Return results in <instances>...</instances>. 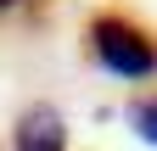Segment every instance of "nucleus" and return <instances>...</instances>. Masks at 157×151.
Masks as SVG:
<instances>
[{"mask_svg": "<svg viewBox=\"0 0 157 151\" xmlns=\"http://www.w3.org/2000/svg\"><path fill=\"white\" fill-rule=\"evenodd\" d=\"M84 39H90L95 67H107L112 79H124V84L157 79V39L140 23H129V17H118V11H101V17H90Z\"/></svg>", "mask_w": 157, "mask_h": 151, "instance_id": "obj_1", "label": "nucleus"}, {"mask_svg": "<svg viewBox=\"0 0 157 151\" xmlns=\"http://www.w3.org/2000/svg\"><path fill=\"white\" fill-rule=\"evenodd\" d=\"M11 151H67V118L51 101H34L11 129Z\"/></svg>", "mask_w": 157, "mask_h": 151, "instance_id": "obj_2", "label": "nucleus"}, {"mask_svg": "<svg viewBox=\"0 0 157 151\" xmlns=\"http://www.w3.org/2000/svg\"><path fill=\"white\" fill-rule=\"evenodd\" d=\"M129 129H135L146 145H157V95H140V101L129 106Z\"/></svg>", "mask_w": 157, "mask_h": 151, "instance_id": "obj_3", "label": "nucleus"}, {"mask_svg": "<svg viewBox=\"0 0 157 151\" xmlns=\"http://www.w3.org/2000/svg\"><path fill=\"white\" fill-rule=\"evenodd\" d=\"M11 6H23V0H0V11H11Z\"/></svg>", "mask_w": 157, "mask_h": 151, "instance_id": "obj_4", "label": "nucleus"}]
</instances>
